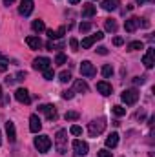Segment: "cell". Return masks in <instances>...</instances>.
I'll return each mask as SVG.
<instances>
[{
  "label": "cell",
  "mask_w": 155,
  "mask_h": 157,
  "mask_svg": "<svg viewBox=\"0 0 155 157\" xmlns=\"http://www.w3.org/2000/svg\"><path fill=\"white\" fill-rule=\"evenodd\" d=\"M15 82V77H6V84L9 86V84H13Z\"/></svg>",
  "instance_id": "cell-44"
},
{
  "label": "cell",
  "mask_w": 155,
  "mask_h": 157,
  "mask_svg": "<svg viewBox=\"0 0 155 157\" xmlns=\"http://www.w3.org/2000/svg\"><path fill=\"white\" fill-rule=\"evenodd\" d=\"M35 148L39 150L40 154H47L49 148H51V139L47 135H39L35 137Z\"/></svg>",
  "instance_id": "cell-3"
},
{
  "label": "cell",
  "mask_w": 155,
  "mask_h": 157,
  "mask_svg": "<svg viewBox=\"0 0 155 157\" xmlns=\"http://www.w3.org/2000/svg\"><path fill=\"white\" fill-rule=\"evenodd\" d=\"M142 48H144V44L141 40H133V42L128 44V51H137V49H142Z\"/></svg>",
  "instance_id": "cell-24"
},
{
  "label": "cell",
  "mask_w": 155,
  "mask_h": 157,
  "mask_svg": "<svg viewBox=\"0 0 155 157\" xmlns=\"http://www.w3.org/2000/svg\"><path fill=\"white\" fill-rule=\"evenodd\" d=\"M142 64L148 68V70H152L155 64V49L153 48H148V51H146V55L142 57Z\"/></svg>",
  "instance_id": "cell-12"
},
{
  "label": "cell",
  "mask_w": 155,
  "mask_h": 157,
  "mask_svg": "<svg viewBox=\"0 0 155 157\" xmlns=\"http://www.w3.org/2000/svg\"><path fill=\"white\" fill-rule=\"evenodd\" d=\"M113 113H115L117 117H122V115H126V108H122V106H113Z\"/></svg>",
  "instance_id": "cell-30"
},
{
  "label": "cell",
  "mask_w": 155,
  "mask_h": 157,
  "mask_svg": "<svg viewBox=\"0 0 155 157\" xmlns=\"http://www.w3.org/2000/svg\"><path fill=\"white\" fill-rule=\"evenodd\" d=\"M59 80H60L62 84L70 82V80H71V73H70V71H60V75H59Z\"/></svg>",
  "instance_id": "cell-26"
},
{
  "label": "cell",
  "mask_w": 155,
  "mask_h": 157,
  "mask_svg": "<svg viewBox=\"0 0 155 157\" xmlns=\"http://www.w3.org/2000/svg\"><path fill=\"white\" fill-rule=\"evenodd\" d=\"M64 33H66V28H64V26H62V28H59V31H57L59 39H60V37H64Z\"/></svg>",
  "instance_id": "cell-43"
},
{
  "label": "cell",
  "mask_w": 155,
  "mask_h": 157,
  "mask_svg": "<svg viewBox=\"0 0 155 157\" xmlns=\"http://www.w3.org/2000/svg\"><path fill=\"white\" fill-rule=\"evenodd\" d=\"M15 99H17L18 102H22V104H29V102H31V95H29V91H28L26 88H18V90L15 91Z\"/></svg>",
  "instance_id": "cell-9"
},
{
  "label": "cell",
  "mask_w": 155,
  "mask_h": 157,
  "mask_svg": "<svg viewBox=\"0 0 155 157\" xmlns=\"http://www.w3.org/2000/svg\"><path fill=\"white\" fill-rule=\"evenodd\" d=\"M104 28H106V31H112V33H115L117 31V22L113 18H108L106 22H104Z\"/></svg>",
  "instance_id": "cell-23"
},
{
  "label": "cell",
  "mask_w": 155,
  "mask_h": 157,
  "mask_svg": "<svg viewBox=\"0 0 155 157\" xmlns=\"http://www.w3.org/2000/svg\"><path fill=\"white\" fill-rule=\"evenodd\" d=\"M47 68H51V60H49L47 57H37V59L33 60V70L44 71V70H47Z\"/></svg>",
  "instance_id": "cell-5"
},
{
  "label": "cell",
  "mask_w": 155,
  "mask_h": 157,
  "mask_svg": "<svg viewBox=\"0 0 155 157\" xmlns=\"http://www.w3.org/2000/svg\"><path fill=\"white\" fill-rule=\"evenodd\" d=\"M0 144H2V133H0Z\"/></svg>",
  "instance_id": "cell-48"
},
{
  "label": "cell",
  "mask_w": 155,
  "mask_h": 157,
  "mask_svg": "<svg viewBox=\"0 0 155 157\" xmlns=\"http://www.w3.org/2000/svg\"><path fill=\"white\" fill-rule=\"evenodd\" d=\"M6 132H7V137H9V141H11V143H15V141H17V130H15V122L7 121V122H6Z\"/></svg>",
  "instance_id": "cell-17"
},
{
  "label": "cell",
  "mask_w": 155,
  "mask_h": 157,
  "mask_svg": "<svg viewBox=\"0 0 155 157\" xmlns=\"http://www.w3.org/2000/svg\"><path fill=\"white\" fill-rule=\"evenodd\" d=\"M55 148H57V152L62 155V154H66V150H68V130H59L57 132V135H55Z\"/></svg>",
  "instance_id": "cell-1"
},
{
  "label": "cell",
  "mask_w": 155,
  "mask_h": 157,
  "mask_svg": "<svg viewBox=\"0 0 155 157\" xmlns=\"http://www.w3.org/2000/svg\"><path fill=\"white\" fill-rule=\"evenodd\" d=\"M46 48H47V49H51V51H53V49H62V48H64V42H55V40H49V42L46 44Z\"/></svg>",
  "instance_id": "cell-25"
},
{
  "label": "cell",
  "mask_w": 155,
  "mask_h": 157,
  "mask_svg": "<svg viewBox=\"0 0 155 157\" xmlns=\"http://www.w3.org/2000/svg\"><path fill=\"white\" fill-rule=\"evenodd\" d=\"M102 39H104V33H102V31H97L95 35L82 39V48H84V49H89V48H91V46H93L97 40H102Z\"/></svg>",
  "instance_id": "cell-7"
},
{
  "label": "cell",
  "mask_w": 155,
  "mask_h": 157,
  "mask_svg": "<svg viewBox=\"0 0 155 157\" xmlns=\"http://www.w3.org/2000/svg\"><path fill=\"white\" fill-rule=\"evenodd\" d=\"M113 44H115V46H122V44H124V39H122V37H115V39H113Z\"/></svg>",
  "instance_id": "cell-42"
},
{
  "label": "cell",
  "mask_w": 155,
  "mask_h": 157,
  "mask_svg": "<svg viewBox=\"0 0 155 157\" xmlns=\"http://www.w3.org/2000/svg\"><path fill=\"white\" fill-rule=\"evenodd\" d=\"M40 128H42V121H40L39 115H35V113H33V115L29 117V130H31L33 133H39Z\"/></svg>",
  "instance_id": "cell-14"
},
{
  "label": "cell",
  "mask_w": 155,
  "mask_h": 157,
  "mask_svg": "<svg viewBox=\"0 0 155 157\" xmlns=\"http://www.w3.org/2000/svg\"><path fill=\"white\" fill-rule=\"evenodd\" d=\"M91 29V24L89 22H80V26H78V31L80 33H86V31H89Z\"/></svg>",
  "instance_id": "cell-31"
},
{
  "label": "cell",
  "mask_w": 155,
  "mask_h": 157,
  "mask_svg": "<svg viewBox=\"0 0 155 157\" xmlns=\"http://www.w3.org/2000/svg\"><path fill=\"white\" fill-rule=\"evenodd\" d=\"M97 91H99V93H102V95H112L113 88H112V84H110V82L100 80V82H97Z\"/></svg>",
  "instance_id": "cell-15"
},
{
  "label": "cell",
  "mask_w": 155,
  "mask_h": 157,
  "mask_svg": "<svg viewBox=\"0 0 155 157\" xmlns=\"http://www.w3.org/2000/svg\"><path fill=\"white\" fill-rule=\"evenodd\" d=\"M119 7V0H104L102 2V9L104 11H113Z\"/></svg>",
  "instance_id": "cell-21"
},
{
  "label": "cell",
  "mask_w": 155,
  "mask_h": 157,
  "mask_svg": "<svg viewBox=\"0 0 155 157\" xmlns=\"http://www.w3.org/2000/svg\"><path fill=\"white\" fill-rule=\"evenodd\" d=\"M13 2H15V0H2V4H4V6H11Z\"/></svg>",
  "instance_id": "cell-45"
},
{
  "label": "cell",
  "mask_w": 155,
  "mask_h": 157,
  "mask_svg": "<svg viewBox=\"0 0 155 157\" xmlns=\"http://www.w3.org/2000/svg\"><path fill=\"white\" fill-rule=\"evenodd\" d=\"M66 121H77L78 119V112H66Z\"/></svg>",
  "instance_id": "cell-32"
},
{
  "label": "cell",
  "mask_w": 155,
  "mask_h": 157,
  "mask_svg": "<svg viewBox=\"0 0 155 157\" xmlns=\"http://www.w3.org/2000/svg\"><path fill=\"white\" fill-rule=\"evenodd\" d=\"M7 66H9V60L0 53V71H6V70H7Z\"/></svg>",
  "instance_id": "cell-29"
},
{
  "label": "cell",
  "mask_w": 155,
  "mask_h": 157,
  "mask_svg": "<svg viewBox=\"0 0 155 157\" xmlns=\"http://www.w3.org/2000/svg\"><path fill=\"white\" fill-rule=\"evenodd\" d=\"M31 28H33L35 33H42V31H46V24H44V20H33Z\"/></svg>",
  "instance_id": "cell-22"
},
{
  "label": "cell",
  "mask_w": 155,
  "mask_h": 157,
  "mask_svg": "<svg viewBox=\"0 0 155 157\" xmlns=\"http://www.w3.org/2000/svg\"><path fill=\"white\" fill-rule=\"evenodd\" d=\"M95 13H97V7H95L93 4H84V6H82V17H84V18H91Z\"/></svg>",
  "instance_id": "cell-16"
},
{
  "label": "cell",
  "mask_w": 155,
  "mask_h": 157,
  "mask_svg": "<svg viewBox=\"0 0 155 157\" xmlns=\"http://www.w3.org/2000/svg\"><path fill=\"white\" fill-rule=\"evenodd\" d=\"M88 84H86V80H82V78H77L75 80V91L77 93H88Z\"/></svg>",
  "instance_id": "cell-20"
},
{
  "label": "cell",
  "mask_w": 155,
  "mask_h": 157,
  "mask_svg": "<svg viewBox=\"0 0 155 157\" xmlns=\"http://www.w3.org/2000/svg\"><path fill=\"white\" fill-rule=\"evenodd\" d=\"M112 73H113V68H112L110 64H104V66H102V75H104L106 78H110Z\"/></svg>",
  "instance_id": "cell-28"
},
{
  "label": "cell",
  "mask_w": 155,
  "mask_h": 157,
  "mask_svg": "<svg viewBox=\"0 0 155 157\" xmlns=\"http://www.w3.org/2000/svg\"><path fill=\"white\" fill-rule=\"evenodd\" d=\"M120 99H122V102H126L128 106H131V104H135V102L139 101V91H137L135 88H131V90H124L122 95H120Z\"/></svg>",
  "instance_id": "cell-4"
},
{
  "label": "cell",
  "mask_w": 155,
  "mask_h": 157,
  "mask_svg": "<svg viewBox=\"0 0 155 157\" xmlns=\"http://www.w3.org/2000/svg\"><path fill=\"white\" fill-rule=\"evenodd\" d=\"M104 130H106V119H104V117L95 119V121H91V122L88 124V133H89L91 137H97V135H100Z\"/></svg>",
  "instance_id": "cell-2"
},
{
  "label": "cell",
  "mask_w": 155,
  "mask_h": 157,
  "mask_svg": "<svg viewBox=\"0 0 155 157\" xmlns=\"http://www.w3.org/2000/svg\"><path fill=\"white\" fill-rule=\"evenodd\" d=\"M47 37H49V40H55V39H59V35H57V31H53V29H47Z\"/></svg>",
  "instance_id": "cell-38"
},
{
  "label": "cell",
  "mask_w": 155,
  "mask_h": 157,
  "mask_svg": "<svg viewBox=\"0 0 155 157\" xmlns=\"http://www.w3.org/2000/svg\"><path fill=\"white\" fill-rule=\"evenodd\" d=\"M78 2H80V0H70V4H73V6H75V4H78Z\"/></svg>",
  "instance_id": "cell-47"
},
{
  "label": "cell",
  "mask_w": 155,
  "mask_h": 157,
  "mask_svg": "<svg viewBox=\"0 0 155 157\" xmlns=\"http://www.w3.org/2000/svg\"><path fill=\"white\" fill-rule=\"evenodd\" d=\"M80 73H82L84 77H95L97 70H95V66H93L89 60H82V64H80Z\"/></svg>",
  "instance_id": "cell-8"
},
{
  "label": "cell",
  "mask_w": 155,
  "mask_h": 157,
  "mask_svg": "<svg viewBox=\"0 0 155 157\" xmlns=\"http://www.w3.org/2000/svg\"><path fill=\"white\" fill-rule=\"evenodd\" d=\"M135 2H137V4H139V6H142V4H144V2H153V0H135Z\"/></svg>",
  "instance_id": "cell-46"
},
{
  "label": "cell",
  "mask_w": 155,
  "mask_h": 157,
  "mask_svg": "<svg viewBox=\"0 0 155 157\" xmlns=\"http://www.w3.org/2000/svg\"><path fill=\"white\" fill-rule=\"evenodd\" d=\"M42 73H44V78H46V80H51V78L55 77V73H53V70H51V68H47V70H44Z\"/></svg>",
  "instance_id": "cell-33"
},
{
  "label": "cell",
  "mask_w": 155,
  "mask_h": 157,
  "mask_svg": "<svg viewBox=\"0 0 155 157\" xmlns=\"http://www.w3.org/2000/svg\"><path fill=\"white\" fill-rule=\"evenodd\" d=\"M0 97H2V88H0Z\"/></svg>",
  "instance_id": "cell-49"
},
{
  "label": "cell",
  "mask_w": 155,
  "mask_h": 157,
  "mask_svg": "<svg viewBox=\"0 0 155 157\" xmlns=\"http://www.w3.org/2000/svg\"><path fill=\"white\" fill-rule=\"evenodd\" d=\"M137 28H141V18H137V17L128 18V20H126V24H124V29H126L128 33H133Z\"/></svg>",
  "instance_id": "cell-13"
},
{
  "label": "cell",
  "mask_w": 155,
  "mask_h": 157,
  "mask_svg": "<svg viewBox=\"0 0 155 157\" xmlns=\"http://www.w3.org/2000/svg\"><path fill=\"white\" fill-rule=\"evenodd\" d=\"M68 62V57L64 55V53H59L57 57H55V64H59V66H62V64H66Z\"/></svg>",
  "instance_id": "cell-27"
},
{
  "label": "cell",
  "mask_w": 155,
  "mask_h": 157,
  "mask_svg": "<svg viewBox=\"0 0 155 157\" xmlns=\"http://www.w3.org/2000/svg\"><path fill=\"white\" fill-rule=\"evenodd\" d=\"M24 78H26V71H18L15 75V80H24Z\"/></svg>",
  "instance_id": "cell-40"
},
{
  "label": "cell",
  "mask_w": 155,
  "mask_h": 157,
  "mask_svg": "<svg viewBox=\"0 0 155 157\" xmlns=\"http://www.w3.org/2000/svg\"><path fill=\"white\" fill-rule=\"evenodd\" d=\"M117 144H119V133L113 132V133H110V135L106 137V146H108V148H115Z\"/></svg>",
  "instance_id": "cell-19"
},
{
  "label": "cell",
  "mask_w": 155,
  "mask_h": 157,
  "mask_svg": "<svg viewBox=\"0 0 155 157\" xmlns=\"http://www.w3.org/2000/svg\"><path fill=\"white\" fill-rule=\"evenodd\" d=\"M73 95H75V91H73V90H66V91H62V99H66V101L73 99Z\"/></svg>",
  "instance_id": "cell-35"
},
{
  "label": "cell",
  "mask_w": 155,
  "mask_h": 157,
  "mask_svg": "<svg viewBox=\"0 0 155 157\" xmlns=\"http://www.w3.org/2000/svg\"><path fill=\"white\" fill-rule=\"evenodd\" d=\"M70 133H71V135H80V133H82V128L77 126V124H73V126L70 128Z\"/></svg>",
  "instance_id": "cell-34"
},
{
  "label": "cell",
  "mask_w": 155,
  "mask_h": 157,
  "mask_svg": "<svg viewBox=\"0 0 155 157\" xmlns=\"http://www.w3.org/2000/svg\"><path fill=\"white\" fill-rule=\"evenodd\" d=\"M146 82V77H135L133 78V84H144Z\"/></svg>",
  "instance_id": "cell-41"
},
{
  "label": "cell",
  "mask_w": 155,
  "mask_h": 157,
  "mask_svg": "<svg viewBox=\"0 0 155 157\" xmlns=\"http://www.w3.org/2000/svg\"><path fill=\"white\" fill-rule=\"evenodd\" d=\"M73 150H75V155L77 157H82V155L88 154L89 146H88V143H84V141L77 139V141H73Z\"/></svg>",
  "instance_id": "cell-11"
},
{
  "label": "cell",
  "mask_w": 155,
  "mask_h": 157,
  "mask_svg": "<svg viewBox=\"0 0 155 157\" xmlns=\"http://www.w3.org/2000/svg\"><path fill=\"white\" fill-rule=\"evenodd\" d=\"M97 53H99V55H108V48L100 46V48H97Z\"/></svg>",
  "instance_id": "cell-39"
},
{
  "label": "cell",
  "mask_w": 155,
  "mask_h": 157,
  "mask_svg": "<svg viewBox=\"0 0 155 157\" xmlns=\"http://www.w3.org/2000/svg\"><path fill=\"white\" fill-rule=\"evenodd\" d=\"M70 46H71V49H73V51H78V42H77V39H70Z\"/></svg>",
  "instance_id": "cell-37"
},
{
  "label": "cell",
  "mask_w": 155,
  "mask_h": 157,
  "mask_svg": "<svg viewBox=\"0 0 155 157\" xmlns=\"http://www.w3.org/2000/svg\"><path fill=\"white\" fill-rule=\"evenodd\" d=\"M18 13H20L22 17H29V15L33 13V0H20Z\"/></svg>",
  "instance_id": "cell-10"
},
{
  "label": "cell",
  "mask_w": 155,
  "mask_h": 157,
  "mask_svg": "<svg viewBox=\"0 0 155 157\" xmlns=\"http://www.w3.org/2000/svg\"><path fill=\"white\" fill-rule=\"evenodd\" d=\"M26 44H28L31 49H39L40 46H42V40H40V37L31 35V37H28V39H26Z\"/></svg>",
  "instance_id": "cell-18"
},
{
  "label": "cell",
  "mask_w": 155,
  "mask_h": 157,
  "mask_svg": "<svg viewBox=\"0 0 155 157\" xmlns=\"http://www.w3.org/2000/svg\"><path fill=\"white\" fill-rule=\"evenodd\" d=\"M39 110L42 112V113H46L47 121H57V117H59V113H57V108H55L53 104H42Z\"/></svg>",
  "instance_id": "cell-6"
},
{
  "label": "cell",
  "mask_w": 155,
  "mask_h": 157,
  "mask_svg": "<svg viewBox=\"0 0 155 157\" xmlns=\"http://www.w3.org/2000/svg\"><path fill=\"white\" fill-rule=\"evenodd\" d=\"M97 157H113V154H112L110 150H99Z\"/></svg>",
  "instance_id": "cell-36"
}]
</instances>
